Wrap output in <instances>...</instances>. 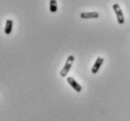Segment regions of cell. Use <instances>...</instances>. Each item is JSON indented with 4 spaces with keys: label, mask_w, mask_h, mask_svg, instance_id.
<instances>
[{
    "label": "cell",
    "mask_w": 130,
    "mask_h": 121,
    "mask_svg": "<svg viewBox=\"0 0 130 121\" xmlns=\"http://www.w3.org/2000/svg\"><path fill=\"white\" fill-rule=\"evenodd\" d=\"M103 63H104V58L103 57H97L96 60H95L94 64H93V66H92V68H91V73L96 74L98 72V70L100 69L101 66H102Z\"/></svg>",
    "instance_id": "cell-3"
},
{
    "label": "cell",
    "mask_w": 130,
    "mask_h": 121,
    "mask_svg": "<svg viewBox=\"0 0 130 121\" xmlns=\"http://www.w3.org/2000/svg\"><path fill=\"white\" fill-rule=\"evenodd\" d=\"M82 19H97L99 17V13L97 11H91V12H82L80 14Z\"/></svg>",
    "instance_id": "cell-5"
},
{
    "label": "cell",
    "mask_w": 130,
    "mask_h": 121,
    "mask_svg": "<svg viewBox=\"0 0 130 121\" xmlns=\"http://www.w3.org/2000/svg\"><path fill=\"white\" fill-rule=\"evenodd\" d=\"M67 82H68L69 85H71L72 87L75 89L76 92H78V93H79V92H81L82 86L79 85V84H78V83L76 82L73 77H67Z\"/></svg>",
    "instance_id": "cell-4"
},
{
    "label": "cell",
    "mask_w": 130,
    "mask_h": 121,
    "mask_svg": "<svg viewBox=\"0 0 130 121\" xmlns=\"http://www.w3.org/2000/svg\"><path fill=\"white\" fill-rule=\"evenodd\" d=\"M112 9H113L114 12L116 14V17H117V21L120 25H124V13L121 10V7L119 4H114L112 6Z\"/></svg>",
    "instance_id": "cell-2"
},
{
    "label": "cell",
    "mask_w": 130,
    "mask_h": 121,
    "mask_svg": "<svg viewBox=\"0 0 130 121\" xmlns=\"http://www.w3.org/2000/svg\"><path fill=\"white\" fill-rule=\"evenodd\" d=\"M49 10L51 12H56L58 10V4L56 0H50L49 2Z\"/></svg>",
    "instance_id": "cell-7"
},
{
    "label": "cell",
    "mask_w": 130,
    "mask_h": 121,
    "mask_svg": "<svg viewBox=\"0 0 130 121\" xmlns=\"http://www.w3.org/2000/svg\"><path fill=\"white\" fill-rule=\"evenodd\" d=\"M12 26H13V22L12 20L8 19L6 21V26H5V29H4V33L6 35H10L11 31H12Z\"/></svg>",
    "instance_id": "cell-6"
},
{
    "label": "cell",
    "mask_w": 130,
    "mask_h": 121,
    "mask_svg": "<svg viewBox=\"0 0 130 121\" xmlns=\"http://www.w3.org/2000/svg\"><path fill=\"white\" fill-rule=\"evenodd\" d=\"M75 61V56H69L66 62H65L64 67L62 68V69L60 70V76L61 77H66L67 74H68L69 70L71 69L72 66H73V63Z\"/></svg>",
    "instance_id": "cell-1"
}]
</instances>
